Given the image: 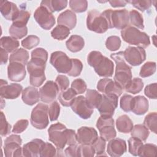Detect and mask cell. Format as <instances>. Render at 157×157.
<instances>
[{
	"label": "cell",
	"mask_w": 157,
	"mask_h": 157,
	"mask_svg": "<svg viewBox=\"0 0 157 157\" xmlns=\"http://www.w3.org/2000/svg\"><path fill=\"white\" fill-rule=\"evenodd\" d=\"M88 64L93 67L96 73L100 77H110L113 75L114 64L107 57L98 51H91L87 56Z\"/></svg>",
	"instance_id": "1"
},
{
	"label": "cell",
	"mask_w": 157,
	"mask_h": 157,
	"mask_svg": "<svg viewBox=\"0 0 157 157\" xmlns=\"http://www.w3.org/2000/svg\"><path fill=\"white\" fill-rule=\"evenodd\" d=\"M110 58L116 63L114 82L123 90L132 79L131 67L126 63L123 52L112 53Z\"/></svg>",
	"instance_id": "2"
},
{
	"label": "cell",
	"mask_w": 157,
	"mask_h": 157,
	"mask_svg": "<svg viewBox=\"0 0 157 157\" xmlns=\"http://www.w3.org/2000/svg\"><path fill=\"white\" fill-rule=\"evenodd\" d=\"M121 36L124 41L131 45L141 48H147L150 44L149 36L137 28L128 26L121 31Z\"/></svg>",
	"instance_id": "3"
},
{
	"label": "cell",
	"mask_w": 157,
	"mask_h": 157,
	"mask_svg": "<svg viewBox=\"0 0 157 157\" xmlns=\"http://www.w3.org/2000/svg\"><path fill=\"white\" fill-rule=\"evenodd\" d=\"M102 14L107 19L109 28H115L118 29H123L129 25V12L126 9L114 10L106 9L102 12Z\"/></svg>",
	"instance_id": "4"
},
{
	"label": "cell",
	"mask_w": 157,
	"mask_h": 157,
	"mask_svg": "<svg viewBox=\"0 0 157 157\" xmlns=\"http://www.w3.org/2000/svg\"><path fill=\"white\" fill-rule=\"evenodd\" d=\"M26 66L28 72L29 74L30 84L34 87L40 86L46 79L45 75L46 62L31 59Z\"/></svg>",
	"instance_id": "5"
},
{
	"label": "cell",
	"mask_w": 157,
	"mask_h": 157,
	"mask_svg": "<svg viewBox=\"0 0 157 157\" xmlns=\"http://www.w3.org/2000/svg\"><path fill=\"white\" fill-rule=\"evenodd\" d=\"M86 26L90 31L99 34L106 32L109 28L107 19L102 13L95 9L91 10L88 12Z\"/></svg>",
	"instance_id": "6"
},
{
	"label": "cell",
	"mask_w": 157,
	"mask_h": 157,
	"mask_svg": "<svg viewBox=\"0 0 157 157\" xmlns=\"http://www.w3.org/2000/svg\"><path fill=\"white\" fill-rule=\"evenodd\" d=\"M48 134L49 140L54 144L58 150H63L67 145V128L61 123L52 124Z\"/></svg>",
	"instance_id": "7"
},
{
	"label": "cell",
	"mask_w": 157,
	"mask_h": 157,
	"mask_svg": "<svg viewBox=\"0 0 157 157\" xmlns=\"http://www.w3.org/2000/svg\"><path fill=\"white\" fill-rule=\"evenodd\" d=\"M48 107L44 103H39L33 109L30 121L33 126L38 129H43L48 124Z\"/></svg>",
	"instance_id": "8"
},
{
	"label": "cell",
	"mask_w": 157,
	"mask_h": 157,
	"mask_svg": "<svg viewBox=\"0 0 157 157\" xmlns=\"http://www.w3.org/2000/svg\"><path fill=\"white\" fill-rule=\"evenodd\" d=\"M50 62L59 73L67 74L72 67V60L61 51H56L51 54Z\"/></svg>",
	"instance_id": "9"
},
{
	"label": "cell",
	"mask_w": 157,
	"mask_h": 157,
	"mask_svg": "<svg viewBox=\"0 0 157 157\" xmlns=\"http://www.w3.org/2000/svg\"><path fill=\"white\" fill-rule=\"evenodd\" d=\"M118 97L114 94H102V99L96 108L101 117H112L118 105Z\"/></svg>",
	"instance_id": "10"
},
{
	"label": "cell",
	"mask_w": 157,
	"mask_h": 157,
	"mask_svg": "<svg viewBox=\"0 0 157 157\" xmlns=\"http://www.w3.org/2000/svg\"><path fill=\"white\" fill-rule=\"evenodd\" d=\"M96 127L99 131L101 137L105 141H109L116 137L114 120L112 117H100L97 120Z\"/></svg>",
	"instance_id": "11"
},
{
	"label": "cell",
	"mask_w": 157,
	"mask_h": 157,
	"mask_svg": "<svg viewBox=\"0 0 157 157\" xmlns=\"http://www.w3.org/2000/svg\"><path fill=\"white\" fill-rule=\"evenodd\" d=\"M22 140L20 136L12 134L7 137L4 141V151L6 157H17L23 156L20 145Z\"/></svg>",
	"instance_id": "12"
},
{
	"label": "cell",
	"mask_w": 157,
	"mask_h": 157,
	"mask_svg": "<svg viewBox=\"0 0 157 157\" xmlns=\"http://www.w3.org/2000/svg\"><path fill=\"white\" fill-rule=\"evenodd\" d=\"M34 17L39 26L45 30L50 29L55 24V18L52 13L41 6L35 10Z\"/></svg>",
	"instance_id": "13"
},
{
	"label": "cell",
	"mask_w": 157,
	"mask_h": 157,
	"mask_svg": "<svg viewBox=\"0 0 157 157\" xmlns=\"http://www.w3.org/2000/svg\"><path fill=\"white\" fill-rule=\"evenodd\" d=\"M125 61L132 66L141 64L146 59L145 50L139 47H128L123 52Z\"/></svg>",
	"instance_id": "14"
},
{
	"label": "cell",
	"mask_w": 157,
	"mask_h": 157,
	"mask_svg": "<svg viewBox=\"0 0 157 157\" xmlns=\"http://www.w3.org/2000/svg\"><path fill=\"white\" fill-rule=\"evenodd\" d=\"M71 106L74 112L85 120L90 118L93 113V109L89 105L86 98L83 96L75 97Z\"/></svg>",
	"instance_id": "15"
},
{
	"label": "cell",
	"mask_w": 157,
	"mask_h": 157,
	"mask_svg": "<svg viewBox=\"0 0 157 157\" xmlns=\"http://www.w3.org/2000/svg\"><path fill=\"white\" fill-rule=\"evenodd\" d=\"M58 92L59 88L56 82L48 80L39 89L40 100L45 103L52 102L56 98Z\"/></svg>",
	"instance_id": "16"
},
{
	"label": "cell",
	"mask_w": 157,
	"mask_h": 157,
	"mask_svg": "<svg viewBox=\"0 0 157 157\" xmlns=\"http://www.w3.org/2000/svg\"><path fill=\"white\" fill-rule=\"evenodd\" d=\"M0 94L1 98L7 99H14L17 98L21 91H23V87L21 85L18 83H11L8 85L6 80H1Z\"/></svg>",
	"instance_id": "17"
},
{
	"label": "cell",
	"mask_w": 157,
	"mask_h": 157,
	"mask_svg": "<svg viewBox=\"0 0 157 157\" xmlns=\"http://www.w3.org/2000/svg\"><path fill=\"white\" fill-rule=\"evenodd\" d=\"M98 90L105 94H114L119 97L123 93V89L112 80L107 78L101 79L97 84Z\"/></svg>",
	"instance_id": "18"
},
{
	"label": "cell",
	"mask_w": 157,
	"mask_h": 157,
	"mask_svg": "<svg viewBox=\"0 0 157 157\" xmlns=\"http://www.w3.org/2000/svg\"><path fill=\"white\" fill-rule=\"evenodd\" d=\"M96 130L92 127L82 126L77 132V142L83 145H92L98 137Z\"/></svg>",
	"instance_id": "19"
},
{
	"label": "cell",
	"mask_w": 157,
	"mask_h": 157,
	"mask_svg": "<svg viewBox=\"0 0 157 157\" xmlns=\"http://www.w3.org/2000/svg\"><path fill=\"white\" fill-rule=\"evenodd\" d=\"M7 75L10 80L18 82L26 77L25 65L17 62H11L7 67Z\"/></svg>",
	"instance_id": "20"
},
{
	"label": "cell",
	"mask_w": 157,
	"mask_h": 157,
	"mask_svg": "<svg viewBox=\"0 0 157 157\" xmlns=\"http://www.w3.org/2000/svg\"><path fill=\"white\" fill-rule=\"evenodd\" d=\"M45 144V142L39 139H33L25 144L22 148V154L26 157L40 156V152Z\"/></svg>",
	"instance_id": "21"
},
{
	"label": "cell",
	"mask_w": 157,
	"mask_h": 157,
	"mask_svg": "<svg viewBox=\"0 0 157 157\" xmlns=\"http://www.w3.org/2000/svg\"><path fill=\"white\" fill-rule=\"evenodd\" d=\"M127 150L125 140L120 138H113L109 140L107 145V152L112 157H119Z\"/></svg>",
	"instance_id": "22"
},
{
	"label": "cell",
	"mask_w": 157,
	"mask_h": 157,
	"mask_svg": "<svg viewBox=\"0 0 157 157\" xmlns=\"http://www.w3.org/2000/svg\"><path fill=\"white\" fill-rule=\"evenodd\" d=\"M20 11L13 2L8 1H0V12L6 20L13 21L17 18Z\"/></svg>",
	"instance_id": "23"
},
{
	"label": "cell",
	"mask_w": 157,
	"mask_h": 157,
	"mask_svg": "<svg viewBox=\"0 0 157 157\" xmlns=\"http://www.w3.org/2000/svg\"><path fill=\"white\" fill-rule=\"evenodd\" d=\"M57 22L58 25H63L71 30L74 29L76 25L77 17L72 10H66L59 15Z\"/></svg>",
	"instance_id": "24"
},
{
	"label": "cell",
	"mask_w": 157,
	"mask_h": 157,
	"mask_svg": "<svg viewBox=\"0 0 157 157\" xmlns=\"http://www.w3.org/2000/svg\"><path fill=\"white\" fill-rule=\"evenodd\" d=\"M39 92L34 86H28L22 91L21 99L23 102L28 105H33L39 101Z\"/></svg>",
	"instance_id": "25"
},
{
	"label": "cell",
	"mask_w": 157,
	"mask_h": 157,
	"mask_svg": "<svg viewBox=\"0 0 157 157\" xmlns=\"http://www.w3.org/2000/svg\"><path fill=\"white\" fill-rule=\"evenodd\" d=\"M148 101L143 96L133 97L132 107L131 111L136 115H142L145 114L148 110Z\"/></svg>",
	"instance_id": "26"
},
{
	"label": "cell",
	"mask_w": 157,
	"mask_h": 157,
	"mask_svg": "<svg viewBox=\"0 0 157 157\" xmlns=\"http://www.w3.org/2000/svg\"><path fill=\"white\" fill-rule=\"evenodd\" d=\"M67 48L73 53L82 50L85 45V41L82 37L78 35H72L66 42Z\"/></svg>",
	"instance_id": "27"
},
{
	"label": "cell",
	"mask_w": 157,
	"mask_h": 157,
	"mask_svg": "<svg viewBox=\"0 0 157 157\" xmlns=\"http://www.w3.org/2000/svg\"><path fill=\"white\" fill-rule=\"evenodd\" d=\"M116 127L118 131L122 133H129L133 128V123L126 115H122L116 120Z\"/></svg>",
	"instance_id": "28"
},
{
	"label": "cell",
	"mask_w": 157,
	"mask_h": 157,
	"mask_svg": "<svg viewBox=\"0 0 157 157\" xmlns=\"http://www.w3.org/2000/svg\"><path fill=\"white\" fill-rule=\"evenodd\" d=\"M68 1L66 0H45L42 1L40 6L47 8L50 12H59L65 9Z\"/></svg>",
	"instance_id": "29"
},
{
	"label": "cell",
	"mask_w": 157,
	"mask_h": 157,
	"mask_svg": "<svg viewBox=\"0 0 157 157\" xmlns=\"http://www.w3.org/2000/svg\"><path fill=\"white\" fill-rule=\"evenodd\" d=\"M1 47L8 53H12L17 50L20 43L17 39L10 36H4L0 40Z\"/></svg>",
	"instance_id": "30"
},
{
	"label": "cell",
	"mask_w": 157,
	"mask_h": 157,
	"mask_svg": "<svg viewBox=\"0 0 157 157\" xmlns=\"http://www.w3.org/2000/svg\"><path fill=\"white\" fill-rule=\"evenodd\" d=\"M29 59V53L24 48H20L13 52L9 57V61L21 63L24 65L27 64Z\"/></svg>",
	"instance_id": "31"
},
{
	"label": "cell",
	"mask_w": 157,
	"mask_h": 157,
	"mask_svg": "<svg viewBox=\"0 0 157 157\" xmlns=\"http://www.w3.org/2000/svg\"><path fill=\"white\" fill-rule=\"evenodd\" d=\"M77 93L71 88L61 91L58 96V99L62 105L64 107L71 106L72 101L75 99Z\"/></svg>",
	"instance_id": "32"
},
{
	"label": "cell",
	"mask_w": 157,
	"mask_h": 157,
	"mask_svg": "<svg viewBox=\"0 0 157 157\" xmlns=\"http://www.w3.org/2000/svg\"><path fill=\"white\" fill-rule=\"evenodd\" d=\"M130 132L132 137H136L142 142L147 139L150 134L148 129L144 124H136L133 126Z\"/></svg>",
	"instance_id": "33"
},
{
	"label": "cell",
	"mask_w": 157,
	"mask_h": 157,
	"mask_svg": "<svg viewBox=\"0 0 157 157\" xmlns=\"http://www.w3.org/2000/svg\"><path fill=\"white\" fill-rule=\"evenodd\" d=\"M102 94L95 90H88L85 96L88 103L93 109L98 107L102 99Z\"/></svg>",
	"instance_id": "34"
},
{
	"label": "cell",
	"mask_w": 157,
	"mask_h": 157,
	"mask_svg": "<svg viewBox=\"0 0 157 157\" xmlns=\"http://www.w3.org/2000/svg\"><path fill=\"white\" fill-rule=\"evenodd\" d=\"M9 33L11 37L17 39H20L27 35L28 28L26 26H23L12 23L9 28Z\"/></svg>",
	"instance_id": "35"
},
{
	"label": "cell",
	"mask_w": 157,
	"mask_h": 157,
	"mask_svg": "<svg viewBox=\"0 0 157 157\" xmlns=\"http://www.w3.org/2000/svg\"><path fill=\"white\" fill-rule=\"evenodd\" d=\"M144 85V84L142 80L140 78L136 77L131 80V81L125 86L124 90L128 93L136 94L142 91Z\"/></svg>",
	"instance_id": "36"
},
{
	"label": "cell",
	"mask_w": 157,
	"mask_h": 157,
	"mask_svg": "<svg viewBox=\"0 0 157 157\" xmlns=\"http://www.w3.org/2000/svg\"><path fill=\"white\" fill-rule=\"evenodd\" d=\"M70 34V29L63 25H57L51 31V36L53 38L58 40H63L66 39Z\"/></svg>",
	"instance_id": "37"
},
{
	"label": "cell",
	"mask_w": 157,
	"mask_h": 157,
	"mask_svg": "<svg viewBox=\"0 0 157 157\" xmlns=\"http://www.w3.org/2000/svg\"><path fill=\"white\" fill-rule=\"evenodd\" d=\"M144 125L150 131L156 134L157 129V113L156 112H150L145 117Z\"/></svg>",
	"instance_id": "38"
},
{
	"label": "cell",
	"mask_w": 157,
	"mask_h": 157,
	"mask_svg": "<svg viewBox=\"0 0 157 157\" xmlns=\"http://www.w3.org/2000/svg\"><path fill=\"white\" fill-rule=\"evenodd\" d=\"M157 147L153 144H143L139 151L138 156L141 157H155L156 155Z\"/></svg>",
	"instance_id": "39"
},
{
	"label": "cell",
	"mask_w": 157,
	"mask_h": 157,
	"mask_svg": "<svg viewBox=\"0 0 157 157\" xmlns=\"http://www.w3.org/2000/svg\"><path fill=\"white\" fill-rule=\"evenodd\" d=\"M129 17L131 23L137 28L143 29L144 28V19L141 13L136 10H132L129 12Z\"/></svg>",
	"instance_id": "40"
},
{
	"label": "cell",
	"mask_w": 157,
	"mask_h": 157,
	"mask_svg": "<svg viewBox=\"0 0 157 157\" xmlns=\"http://www.w3.org/2000/svg\"><path fill=\"white\" fill-rule=\"evenodd\" d=\"M156 69V64L155 62L148 61L142 66L139 72V75L143 78L150 77L155 74Z\"/></svg>",
	"instance_id": "41"
},
{
	"label": "cell",
	"mask_w": 157,
	"mask_h": 157,
	"mask_svg": "<svg viewBox=\"0 0 157 157\" xmlns=\"http://www.w3.org/2000/svg\"><path fill=\"white\" fill-rule=\"evenodd\" d=\"M69 2L70 8L76 13L83 12L88 7V2L85 0H71Z\"/></svg>",
	"instance_id": "42"
},
{
	"label": "cell",
	"mask_w": 157,
	"mask_h": 157,
	"mask_svg": "<svg viewBox=\"0 0 157 157\" xmlns=\"http://www.w3.org/2000/svg\"><path fill=\"white\" fill-rule=\"evenodd\" d=\"M128 147H129V152L133 156H138L139 151L143 145L142 141L140 140L132 137L129 139L128 141Z\"/></svg>",
	"instance_id": "43"
},
{
	"label": "cell",
	"mask_w": 157,
	"mask_h": 157,
	"mask_svg": "<svg viewBox=\"0 0 157 157\" xmlns=\"http://www.w3.org/2000/svg\"><path fill=\"white\" fill-rule=\"evenodd\" d=\"M92 145L94 149L95 153H96V156H106L105 154V140L101 137H98Z\"/></svg>",
	"instance_id": "44"
},
{
	"label": "cell",
	"mask_w": 157,
	"mask_h": 157,
	"mask_svg": "<svg viewBox=\"0 0 157 157\" xmlns=\"http://www.w3.org/2000/svg\"><path fill=\"white\" fill-rule=\"evenodd\" d=\"M39 42V37L34 35H29L26 38H25L23 40H22L21 44L25 48L30 50L38 45Z\"/></svg>",
	"instance_id": "45"
},
{
	"label": "cell",
	"mask_w": 157,
	"mask_h": 157,
	"mask_svg": "<svg viewBox=\"0 0 157 157\" xmlns=\"http://www.w3.org/2000/svg\"><path fill=\"white\" fill-rule=\"evenodd\" d=\"M121 46V39L117 36L109 37L105 41V47L110 51H116Z\"/></svg>",
	"instance_id": "46"
},
{
	"label": "cell",
	"mask_w": 157,
	"mask_h": 157,
	"mask_svg": "<svg viewBox=\"0 0 157 157\" xmlns=\"http://www.w3.org/2000/svg\"><path fill=\"white\" fill-rule=\"evenodd\" d=\"M72 60V67L67 75L71 77L78 76L83 69L82 63L77 58H71Z\"/></svg>",
	"instance_id": "47"
},
{
	"label": "cell",
	"mask_w": 157,
	"mask_h": 157,
	"mask_svg": "<svg viewBox=\"0 0 157 157\" xmlns=\"http://www.w3.org/2000/svg\"><path fill=\"white\" fill-rule=\"evenodd\" d=\"M59 112L60 106L59 103L56 101H53L48 109V113L50 120L52 121H56L59 115Z\"/></svg>",
	"instance_id": "48"
},
{
	"label": "cell",
	"mask_w": 157,
	"mask_h": 157,
	"mask_svg": "<svg viewBox=\"0 0 157 157\" xmlns=\"http://www.w3.org/2000/svg\"><path fill=\"white\" fill-rule=\"evenodd\" d=\"M132 102L133 97L131 95L124 94L120 99V107L123 111L129 112L132 110Z\"/></svg>",
	"instance_id": "49"
},
{
	"label": "cell",
	"mask_w": 157,
	"mask_h": 157,
	"mask_svg": "<svg viewBox=\"0 0 157 157\" xmlns=\"http://www.w3.org/2000/svg\"><path fill=\"white\" fill-rule=\"evenodd\" d=\"M78 156L93 157L94 156L95 151L92 145L80 144L78 146Z\"/></svg>",
	"instance_id": "50"
},
{
	"label": "cell",
	"mask_w": 157,
	"mask_h": 157,
	"mask_svg": "<svg viewBox=\"0 0 157 157\" xmlns=\"http://www.w3.org/2000/svg\"><path fill=\"white\" fill-rule=\"evenodd\" d=\"M71 88L75 91L77 94H80L85 92L87 86L83 80L82 78H77L72 82Z\"/></svg>",
	"instance_id": "51"
},
{
	"label": "cell",
	"mask_w": 157,
	"mask_h": 157,
	"mask_svg": "<svg viewBox=\"0 0 157 157\" xmlns=\"http://www.w3.org/2000/svg\"><path fill=\"white\" fill-rule=\"evenodd\" d=\"M31 59H35L47 62L48 59V52L43 48H37L32 51Z\"/></svg>",
	"instance_id": "52"
},
{
	"label": "cell",
	"mask_w": 157,
	"mask_h": 157,
	"mask_svg": "<svg viewBox=\"0 0 157 157\" xmlns=\"http://www.w3.org/2000/svg\"><path fill=\"white\" fill-rule=\"evenodd\" d=\"M56 149L50 143L45 142V144L40 152V156L41 157H50L56 156Z\"/></svg>",
	"instance_id": "53"
},
{
	"label": "cell",
	"mask_w": 157,
	"mask_h": 157,
	"mask_svg": "<svg viewBox=\"0 0 157 157\" xmlns=\"http://www.w3.org/2000/svg\"><path fill=\"white\" fill-rule=\"evenodd\" d=\"M11 131V125L7 122L6 116L2 112H1V130L0 134L2 136H6L9 134Z\"/></svg>",
	"instance_id": "54"
},
{
	"label": "cell",
	"mask_w": 157,
	"mask_h": 157,
	"mask_svg": "<svg viewBox=\"0 0 157 157\" xmlns=\"http://www.w3.org/2000/svg\"><path fill=\"white\" fill-rule=\"evenodd\" d=\"M128 2L131 3L135 8L140 10L142 12H144L145 10L148 9L152 4L151 1L147 0V1H137L133 0L128 1Z\"/></svg>",
	"instance_id": "55"
},
{
	"label": "cell",
	"mask_w": 157,
	"mask_h": 157,
	"mask_svg": "<svg viewBox=\"0 0 157 157\" xmlns=\"http://www.w3.org/2000/svg\"><path fill=\"white\" fill-rule=\"evenodd\" d=\"M30 17V13L25 10H20L17 18L13 21V23L26 26Z\"/></svg>",
	"instance_id": "56"
},
{
	"label": "cell",
	"mask_w": 157,
	"mask_h": 157,
	"mask_svg": "<svg viewBox=\"0 0 157 157\" xmlns=\"http://www.w3.org/2000/svg\"><path fill=\"white\" fill-rule=\"evenodd\" d=\"M55 82L58 85L59 90L61 91L67 90L69 85L68 78L64 75H58L56 78Z\"/></svg>",
	"instance_id": "57"
},
{
	"label": "cell",
	"mask_w": 157,
	"mask_h": 157,
	"mask_svg": "<svg viewBox=\"0 0 157 157\" xmlns=\"http://www.w3.org/2000/svg\"><path fill=\"white\" fill-rule=\"evenodd\" d=\"M29 122L26 119H21L17 121L13 125L12 132L15 134H20L23 132L28 127Z\"/></svg>",
	"instance_id": "58"
},
{
	"label": "cell",
	"mask_w": 157,
	"mask_h": 157,
	"mask_svg": "<svg viewBox=\"0 0 157 157\" xmlns=\"http://www.w3.org/2000/svg\"><path fill=\"white\" fill-rule=\"evenodd\" d=\"M156 89L157 84L156 83H151L146 86L144 89V94L150 99H156L157 98L156 96Z\"/></svg>",
	"instance_id": "59"
},
{
	"label": "cell",
	"mask_w": 157,
	"mask_h": 157,
	"mask_svg": "<svg viewBox=\"0 0 157 157\" xmlns=\"http://www.w3.org/2000/svg\"><path fill=\"white\" fill-rule=\"evenodd\" d=\"M78 146L77 144L69 145L64 150V153L66 156L78 157Z\"/></svg>",
	"instance_id": "60"
},
{
	"label": "cell",
	"mask_w": 157,
	"mask_h": 157,
	"mask_svg": "<svg viewBox=\"0 0 157 157\" xmlns=\"http://www.w3.org/2000/svg\"><path fill=\"white\" fill-rule=\"evenodd\" d=\"M77 134L73 129H67V145L77 144Z\"/></svg>",
	"instance_id": "61"
},
{
	"label": "cell",
	"mask_w": 157,
	"mask_h": 157,
	"mask_svg": "<svg viewBox=\"0 0 157 157\" xmlns=\"http://www.w3.org/2000/svg\"><path fill=\"white\" fill-rule=\"evenodd\" d=\"M109 2L110 3V6L113 7H124L128 3V1H121V0H117V1L113 0V1H109Z\"/></svg>",
	"instance_id": "62"
},
{
	"label": "cell",
	"mask_w": 157,
	"mask_h": 157,
	"mask_svg": "<svg viewBox=\"0 0 157 157\" xmlns=\"http://www.w3.org/2000/svg\"><path fill=\"white\" fill-rule=\"evenodd\" d=\"M0 53H1V64H4L7 62V60H8V54H7L8 52L1 47Z\"/></svg>",
	"instance_id": "63"
}]
</instances>
